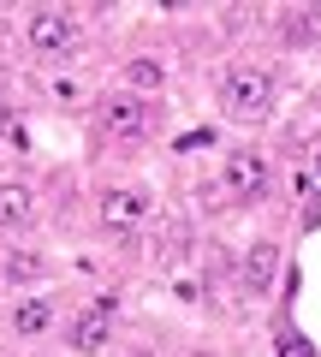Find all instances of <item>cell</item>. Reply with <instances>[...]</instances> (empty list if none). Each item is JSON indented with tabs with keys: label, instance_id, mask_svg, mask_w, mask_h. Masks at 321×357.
<instances>
[{
	"label": "cell",
	"instance_id": "cell-1",
	"mask_svg": "<svg viewBox=\"0 0 321 357\" xmlns=\"http://www.w3.org/2000/svg\"><path fill=\"white\" fill-rule=\"evenodd\" d=\"M214 96H220V114H226L232 126H262V119L280 107V84H274V72H268V66H256V60L226 66Z\"/></svg>",
	"mask_w": 321,
	"mask_h": 357
},
{
	"label": "cell",
	"instance_id": "cell-2",
	"mask_svg": "<svg viewBox=\"0 0 321 357\" xmlns=\"http://www.w3.org/2000/svg\"><path fill=\"white\" fill-rule=\"evenodd\" d=\"M24 48L36 60H48V66H72L84 54V24L72 13H60V6H36L24 18Z\"/></svg>",
	"mask_w": 321,
	"mask_h": 357
},
{
	"label": "cell",
	"instance_id": "cell-3",
	"mask_svg": "<svg viewBox=\"0 0 321 357\" xmlns=\"http://www.w3.org/2000/svg\"><path fill=\"white\" fill-rule=\"evenodd\" d=\"M155 126H161V107H155V96L113 89V96H102V102H95V131H102V137H113V143H143Z\"/></svg>",
	"mask_w": 321,
	"mask_h": 357
},
{
	"label": "cell",
	"instance_id": "cell-4",
	"mask_svg": "<svg viewBox=\"0 0 321 357\" xmlns=\"http://www.w3.org/2000/svg\"><path fill=\"white\" fill-rule=\"evenodd\" d=\"M274 185V167L262 149H250V143H238V149H226V161H220V191L238 197V203H250V197H268Z\"/></svg>",
	"mask_w": 321,
	"mask_h": 357
},
{
	"label": "cell",
	"instance_id": "cell-5",
	"mask_svg": "<svg viewBox=\"0 0 321 357\" xmlns=\"http://www.w3.org/2000/svg\"><path fill=\"white\" fill-rule=\"evenodd\" d=\"M107 340H113V304H107V298L84 304L72 321H65V345H72V351H84V357L107 351Z\"/></svg>",
	"mask_w": 321,
	"mask_h": 357
},
{
	"label": "cell",
	"instance_id": "cell-6",
	"mask_svg": "<svg viewBox=\"0 0 321 357\" xmlns=\"http://www.w3.org/2000/svg\"><path fill=\"white\" fill-rule=\"evenodd\" d=\"M6 328H13L18 340H48V333L60 328V304H54L48 292H30V298H18V304L6 310Z\"/></svg>",
	"mask_w": 321,
	"mask_h": 357
},
{
	"label": "cell",
	"instance_id": "cell-7",
	"mask_svg": "<svg viewBox=\"0 0 321 357\" xmlns=\"http://www.w3.org/2000/svg\"><path fill=\"white\" fill-rule=\"evenodd\" d=\"M149 208H155L149 185H107V191H102V220H107V227H143Z\"/></svg>",
	"mask_w": 321,
	"mask_h": 357
},
{
	"label": "cell",
	"instance_id": "cell-8",
	"mask_svg": "<svg viewBox=\"0 0 321 357\" xmlns=\"http://www.w3.org/2000/svg\"><path fill=\"white\" fill-rule=\"evenodd\" d=\"M36 227V191L24 178H0V232L6 238H24Z\"/></svg>",
	"mask_w": 321,
	"mask_h": 357
},
{
	"label": "cell",
	"instance_id": "cell-9",
	"mask_svg": "<svg viewBox=\"0 0 321 357\" xmlns=\"http://www.w3.org/2000/svg\"><path fill=\"white\" fill-rule=\"evenodd\" d=\"M274 280H280V244H274V238H256V244L244 250V292L268 298Z\"/></svg>",
	"mask_w": 321,
	"mask_h": 357
},
{
	"label": "cell",
	"instance_id": "cell-10",
	"mask_svg": "<svg viewBox=\"0 0 321 357\" xmlns=\"http://www.w3.org/2000/svg\"><path fill=\"white\" fill-rule=\"evenodd\" d=\"M0 280H13V286H42V280H48V256L30 250V244H13V250L0 256Z\"/></svg>",
	"mask_w": 321,
	"mask_h": 357
},
{
	"label": "cell",
	"instance_id": "cell-11",
	"mask_svg": "<svg viewBox=\"0 0 321 357\" xmlns=\"http://www.w3.org/2000/svg\"><path fill=\"white\" fill-rule=\"evenodd\" d=\"M161 84H167V66L161 60H149V54H143V60H125V89L143 96V89H161Z\"/></svg>",
	"mask_w": 321,
	"mask_h": 357
}]
</instances>
